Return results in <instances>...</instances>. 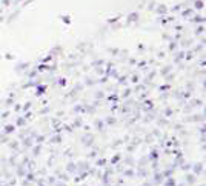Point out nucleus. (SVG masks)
Returning a JSON list of instances; mask_svg holds the SVG:
<instances>
[{"instance_id": "f257e3e1", "label": "nucleus", "mask_w": 206, "mask_h": 186, "mask_svg": "<svg viewBox=\"0 0 206 186\" xmlns=\"http://www.w3.org/2000/svg\"><path fill=\"white\" fill-rule=\"evenodd\" d=\"M137 19H138V14H137V13L129 14V15H128V23H132V22H135Z\"/></svg>"}, {"instance_id": "f03ea898", "label": "nucleus", "mask_w": 206, "mask_h": 186, "mask_svg": "<svg viewBox=\"0 0 206 186\" xmlns=\"http://www.w3.org/2000/svg\"><path fill=\"white\" fill-rule=\"evenodd\" d=\"M155 11H157V14H160V15H161V14H166V11H168V9H166L165 5H160V6H157V9H155Z\"/></svg>"}, {"instance_id": "7ed1b4c3", "label": "nucleus", "mask_w": 206, "mask_h": 186, "mask_svg": "<svg viewBox=\"0 0 206 186\" xmlns=\"http://www.w3.org/2000/svg\"><path fill=\"white\" fill-rule=\"evenodd\" d=\"M29 65L28 63H20V65H17V66H15V71H17V72H22V71H23L25 68H28Z\"/></svg>"}, {"instance_id": "20e7f679", "label": "nucleus", "mask_w": 206, "mask_h": 186, "mask_svg": "<svg viewBox=\"0 0 206 186\" xmlns=\"http://www.w3.org/2000/svg\"><path fill=\"white\" fill-rule=\"evenodd\" d=\"M171 69H172L171 66H165L163 69H161V71H160V74H161V75H168V74H169V72H171Z\"/></svg>"}, {"instance_id": "39448f33", "label": "nucleus", "mask_w": 206, "mask_h": 186, "mask_svg": "<svg viewBox=\"0 0 206 186\" xmlns=\"http://www.w3.org/2000/svg\"><path fill=\"white\" fill-rule=\"evenodd\" d=\"M183 57H185V52H183V51L177 52V56H175V63H178V62H180V60H182Z\"/></svg>"}, {"instance_id": "423d86ee", "label": "nucleus", "mask_w": 206, "mask_h": 186, "mask_svg": "<svg viewBox=\"0 0 206 186\" xmlns=\"http://www.w3.org/2000/svg\"><path fill=\"white\" fill-rule=\"evenodd\" d=\"M19 14H20V11H15V13H14V14H11V17L8 19V22H9V23H11V22H13V20L15 19V17H17V15H19Z\"/></svg>"}, {"instance_id": "0eeeda50", "label": "nucleus", "mask_w": 206, "mask_h": 186, "mask_svg": "<svg viewBox=\"0 0 206 186\" xmlns=\"http://www.w3.org/2000/svg\"><path fill=\"white\" fill-rule=\"evenodd\" d=\"M62 20H63L66 25H69V23H71V19H69V15H62Z\"/></svg>"}, {"instance_id": "6e6552de", "label": "nucleus", "mask_w": 206, "mask_h": 186, "mask_svg": "<svg viewBox=\"0 0 206 186\" xmlns=\"http://www.w3.org/2000/svg\"><path fill=\"white\" fill-rule=\"evenodd\" d=\"M203 6H205L203 2H200V0H197V2H196V8L197 9H203Z\"/></svg>"}, {"instance_id": "1a4fd4ad", "label": "nucleus", "mask_w": 206, "mask_h": 186, "mask_svg": "<svg viewBox=\"0 0 206 186\" xmlns=\"http://www.w3.org/2000/svg\"><path fill=\"white\" fill-rule=\"evenodd\" d=\"M192 22H196V23H203V22H205V19H203V17H198V15H197V17L194 19Z\"/></svg>"}, {"instance_id": "9d476101", "label": "nucleus", "mask_w": 206, "mask_h": 186, "mask_svg": "<svg viewBox=\"0 0 206 186\" xmlns=\"http://www.w3.org/2000/svg\"><path fill=\"white\" fill-rule=\"evenodd\" d=\"M103 63H105V60H97V62H94V63H93V66H95V68H97V66H100V65H103Z\"/></svg>"}, {"instance_id": "9b49d317", "label": "nucleus", "mask_w": 206, "mask_h": 186, "mask_svg": "<svg viewBox=\"0 0 206 186\" xmlns=\"http://www.w3.org/2000/svg\"><path fill=\"white\" fill-rule=\"evenodd\" d=\"M203 32H205V28H203V26H200V28H197V32H196V34L200 36V34H203Z\"/></svg>"}, {"instance_id": "f8f14e48", "label": "nucleus", "mask_w": 206, "mask_h": 186, "mask_svg": "<svg viewBox=\"0 0 206 186\" xmlns=\"http://www.w3.org/2000/svg\"><path fill=\"white\" fill-rule=\"evenodd\" d=\"M175 48H177V43H175V42H171V45H169V49H171V51H174Z\"/></svg>"}, {"instance_id": "ddd939ff", "label": "nucleus", "mask_w": 206, "mask_h": 186, "mask_svg": "<svg viewBox=\"0 0 206 186\" xmlns=\"http://www.w3.org/2000/svg\"><path fill=\"white\" fill-rule=\"evenodd\" d=\"M148 9H149V11H152V9H155V3H154V2H151V3L148 5Z\"/></svg>"}, {"instance_id": "4468645a", "label": "nucleus", "mask_w": 206, "mask_h": 186, "mask_svg": "<svg viewBox=\"0 0 206 186\" xmlns=\"http://www.w3.org/2000/svg\"><path fill=\"white\" fill-rule=\"evenodd\" d=\"M191 14H192V9H186L185 13H183V15H185V17H186V15H191Z\"/></svg>"}, {"instance_id": "2eb2a0df", "label": "nucleus", "mask_w": 206, "mask_h": 186, "mask_svg": "<svg viewBox=\"0 0 206 186\" xmlns=\"http://www.w3.org/2000/svg\"><path fill=\"white\" fill-rule=\"evenodd\" d=\"M42 92H45V86H39V94L37 95H42Z\"/></svg>"}, {"instance_id": "dca6fc26", "label": "nucleus", "mask_w": 206, "mask_h": 186, "mask_svg": "<svg viewBox=\"0 0 206 186\" xmlns=\"http://www.w3.org/2000/svg\"><path fill=\"white\" fill-rule=\"evenodd\" d=\"M94 83H95L94 80H91V79H86V85H88V86H89V85H94Z\"/></svg>"}, {"instance_id": "f3484780", "label": "nucleus", "mask_w": 206, "mask_h": 186, "mask_svg": "<svg viewBox=\"0 0 206 186\" xmlns=\"http://www.w3.org/2000/svg\"><path fill=\"white\" fill-rule=\"evenodd\" d=\"M37 69H39V71H40V72H42V71H45V69H46V66H45V65H40V66H39V68H37Z\"/></svg>"}, {"instance_id": "a211bd4d", "label": "nucleus", "mask_w": 206, "mask_h": 186, "mask_svg": "<svg viewBox=\"0 0 206 186\" xmlns=\"http://www.w3.org/2000/svg\"><path fill=\"white\" fill-rule=\"evenodd\" d=\"M95 72L97 74H103V68H95Z\"/></svg>"}, {"instance_id": "6ab92c4d", "label": "nucleus", "mask_w": 206, "mask_h": 186, "mask_svg": "<svg viewBox=\"0 0 206 186\" xmlns=\"http://www.w3.org/2000/svg\"><path fill=\"white\" fill-rule=\"evenodd\" d=\"M58 82H60V85L63 86V85H66V80H65V79H58Z\"/></svg>"}, {"instance_id": "aec40b11", "label": "nucleus", "mask_w": 206, "mask_h": 186, "mask_svg": "<svg viewBox=\"0 0 206 186\" xmlns=\"http://www.w3.org/2000/svg\"><path fill=\"white\" fill-rule=\"evenodd\" d=\"M35 74H37V72H35V71H31V72H29L28 75H29V77H35Z\"/></svg>"}, {"instance_id": "412c9836", "label": "nucleus", "mask_w": 206, "mask_h": 186, "mask_svg": "<svg viewBox=\"0 0 206 186\" xmlns=\"http://www.w3.org/2000/svg\"><path fill=\"white\" fill-rule=\"evenodd\" d=\"M51 59H52L51 56H48V57H45V59H43V62H45V63H46V62H49V60H51Z\"/></svg>"}, {"instance_id": "4be33fe9", "label": "nucleus", "mask_w": 206, "mask_h": 186, "mask_svg": "<svg viewBox=\"0 0 206 186\" xmlns=\"http://www.w3.org/2000/svg\"><path fill=\"white\" fill-rule=\"evenodd\" d=\"M202 49H203V45H200V46H197V48H196V51L198 52V51H202Z\"/></svg>"}, {"instance_id": "5701e85b", "label": "nucleus", "mask_w": 206, "mask_h": 186, "mask_svg": "<svg viewBox=\"0 0 206 186\" xmlns=\"http://www.w3.org/2000/svg\"><path fill=\"white\" fill-rule=\"evenodd\" d=\"M186 59H188V60H191V59H192V52H188V56H186Z\"/></svg>"}, {"instance_id": "b1692460", "label": "nucleus", "mask_w": 206, "mask_h": 186, "mask_svg": "<svg viewBox=\"0 0 206 186\" xmlns=\"http://www.w3.org/2000/svg\"><path fill=\"white\" fill-rule=\"evenodd\" d=\"M9 3H11V0H3V5H6V6H8Z\"/></svg>"}, {"instance_id": "393cba45", "label": "nucleus", "mask_w": 206, "mask_h": 186, "mask_svg": "<svg viewBox=\"0 0 206 186\" xmlns=\"http://www.w3.org/2000/svg\"><path fill=\"white\" fill-rule=\"evenodd\" d=\"M6 59H8V60H13L14 57H13V56H11V54H6Z\"/></svg>"}, {"instance_id": "a878e982", "label": "nucleus", "mask_w": 206, "mask_h": 186, "mask_svg": "<svg viewBox=\"0 0 206 186\" xmlns=\"http://www.w3.org/2000/svg\"><path fill=\"white\" fill-rule=\"evenodd\" d=\"M17 2H22V0H15V3H17Z\"/></svg>"}]
</instances>
